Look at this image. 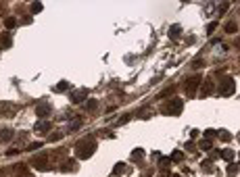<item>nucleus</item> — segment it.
<instances>
[{
  "label": "nucleus",
  "mask_w": 240,
  "mask_h": 177,
  "mask_svg": "<svg viewBox=\"0 0 240 177\" xmlns=\"http://www.w3.org/2000/svg\"><path fill=\"white\" fill-rule=\"evenodd\" d=\"M86 98H88V90L86 88H79V90H75V92H71V102H75V104L84 102Z\"/></svg>",
  "instance_id": "nucleus-6"
},
{
  "label": "nucleus",
  "mask_w": 240,
  "mask_h": 177,
  "mask_svg": "<svg viewBox=\"0 0 240 177\" xmlns=\"http://www.w3.org/2000/svg\"><path fill=\"white\" fill-rule=\"evenodd\" d=\"M31 11H34V13H40V11H42V4H40V2L31 4Z\"/></svg>",
  "instance_id": "nucleus-26"
},
{
  "label": "nucleus",
  "mask_w": 240,
  "mask_h": 177,
  "mask_svg": "<svg viewBox=\"0 0 240 177\" xmlns=\"http://www.w3.org/2000/svg\"><path fill=\"white\" fill-rule=\"evenodd\" d=\"M234 92H236V83H234V79H232V77H226V79L221 82V86H219V94L221 96H232Z\"/></svg>",
  "instance_id": "nucleus-2"
},
{
  "label": "nucleus",
  "mask_w": 240,
  "mask_h": 177,
  "mask_svg": "<svg viewBox=\"0 0 240 177\" xmlns=\"http://www.w3.org/2000/svg\"><path fill=\"white\" fill-rule=\"evenodd\" d=\"M46 156H40V158H36L34 161V165H36V169H46Z\"/></svg>",
  "instance_id": "nucleus-10"
},
{
  "label": "nucleus",
  "mask_w": 240,
  "mask_h": 177,
  "mask_svg": "<svg viewBox=\"0 0 240 177\" xmlns=\"http://www.w3.org/2000/svg\"><path fill=\"white\" fill-rule=\"evenodd\" d=\"M205 136H207V137H213V136H215V131H213V129H207Z\"/></svg>",
  "instance_id": "nucleus-30"
},
{
  "label": "nucleus",
  "mask_w": 240,
  "mask_h": 177,
  "mask_svg": "<svg viewBox=\"0 0 240 177\" xmlns=\"http://www.w3.org/2000/svg\"><path fill=\"white\" fill-rule=\"evenodd\" d=\"M96 150V142L94 140H82V142L75 146V156L77 158H88L94 154Z\"/></svg>",
  "instance_id": "nucleus-1"
},
{
  "label": "nucleus",
  "mask_w": 240,
  "mask_h": 177,
  "mask_svg": "<svg viewBox=\"0 0 240 177\" xmlns=\"http://www.w3.org/2000/svg\"><path fill=\"white\" fill-rule=\"evenodd\" d=\"M36 131H50V123H48V121L36 123Z\"/></svg>",
  "instance_id": "nucleus-9"
},
{
  "label": "nucleus",
  "mask_w": 240,
  "mask_h": 177,
  "mask_svg": "<svg viewBox=\"0 0 240 177\" xmlns=\"http://www.w3.org/2000/svg\"><path fill=\"white\" fill-rule=\"evenodd\" d=\"M42 148V142H36V144H29V150H38Z\"/></svg>",
  "instance_id": "nucleus-29"
},
{
  "label": "nucleus",
  "mask_w": 240,
  "mask_h": 177,
  "mask_svg": "<svg viewBox=\"0 0 240 177\" xmlns=\"http://www.w3.org/2000/svg\"><path fill=\"white\" fill-rule=\"evenodd\" d=\"M236 173H240V165H236V163H230V165H228V175H230V177H234Z\"/></svg>",
  "instance_id": "nucleus-7"
},
{
  "label": "nucleus",
  "mask_w": 240,
  "mask_h": 177,
  "mask_svg": "<svg viewBox=\"0 0 240 177\" xmlns=\"http://www.w3.org/2000/svg\"><path fill=\"white\" fill-rule=\"evenodd\" d=\"M182 109H184V102H182L180 98H173L171 102L165 106V113H169V115H180Z\"/></svg>",
  "instance_id": "nucleus-3"
},
{
  "label": "nucleus",
  "mask_w": 240,
  "mask_h": 177,
  "mask_svg": "<svg viewBox=\"0 0 240 177\" xmlns=\"http://www.w3.org/2000/svg\"><path fill=\"white\" fill-rule=\"evenodd\" d=\"M221 158H223V161H228V163H232V161H234V150L226 148L223 152H221Z\"/></svg>",
  "instance_id": "nucleus-8"
},
{
  "label": "nucleus",
  "mask_w": 240,
  "mask_h": 177,
  "mask_svg": "<svg viewBox=\"0 0 240 177\" xmlns=\"http://www.w3.org/2000/svg\"><path fill=\"white\" fill-rule=\"evenodd\" d=\"M182 158H184V152H180V150H175V152L171 154V161H175V163H180Z\"/></svg>",
  "instance_id": "nucleus-16"
},
{
  "label": "nucleus",
  "mask_w": 240,
  "mask_h": 177,
  "mask_svg": "<svg viewBox=\"0 0 240 177\" xmlns=\"http://www.w3.org/2000/svg\"><path fill=\"white\" fill-rule=\"evenodd\" d=\"M0 44H2L4 48H8L11 44H13V40H11V35H8V34H4L2 38H0Z\"/></svg>",
  "instance_id": "nucleus-13"
},
{
  "label": "nucleus",
  "mask_w": 240,
  "mask_h": 177,
  "mask_svg": "<svg viewBox=\"0 0 240 177\" xmlns=\"http://www.w3.org/2000/svg\"><path fill=\"white\" fill-rule=\"evenodd\" d=\"M203 65H205V61H194L192 63V69H200Z\"/></svg>",
  "instance_id": "nucleus-27"
},
{
  "label": "nucleus",
  "mask_w": 240,
  "mask_h": 177,
  "mask_svg": "<svg viewBox=\"0 0 240 177\" xmlns=\"http://www.w3.org/2000/svg\"><path fill=\"white\" fill-rule=\"evenodd\" d=\"M67 88H69V83H67V82H61V83H59V86L55 88V92H65Z\"/></svg>",
  "instance_id": "nucleus-20"
},
{
  "label": "nucleus",
  "mask_w": 240,
  "mask_h": 177,
  "mask_svg": "<svg viewBox=\"0 0 240 177\" xmlns=\"http://www.w3.org/2000/svg\"><path fill=\"white\" fill-rule=\"evenodd\" d=\"M199 146H200V150H211V146H213V144L209 142V140H203V142H200Z\"/></svg>",
  "instance_id": "nucleus-19"
},
{
  "label": "nucleus",
  "mask_w": 240,
  "mask_h": 177,
  "mask_svg": "<svg viewBox=\"0 0 240 177\" xmlns=\"http://www.w3.org/2000/svg\"><path fill=\"white\" fill-rule=\"evenodd\" d=\"M226 31H228V34H234V31H236V23H228Z\"/></svg>",
  "instance_id": "nucleus-23"
},
{
  "label": "nucleus",
  "mask_w": 240,
  "mask_h": 177,
  "mask_svg": "<svg viewBox=\"0 0 240 177\" xmlns=\"http://www.w3.org/2000/svg\"><path fill=\"white\" fill-rule=\"evenodd\" d=\"M75 169V161H65V163H63V171H65V173H67V171H73Z\"/></svg>",
  "instance_id": "nucleus-12"
},
{
  "label": "nucleus",
  "mask_w": 240,
  "mask_h": 177,
  "mask_svg": "<svg viewBox=\"0 0 240 177\" xmlns=\"http://www.w3.org/2000/svg\"><path fill=\"white\" fill-rule=\"evenodd\" d=\"M123 167H125V165H121V163H119V165H115V169H113V173H115V175H119V173H123Z\"/></svg>",
  "instance_id": "nucleus-21"
},
{
  "label": "nucleus",
  "mask_w": 240,
  "mask_h": 177,
  "mask_svg": "<svg viewBox=\"0 0 240 177\" xmlns=\"http://www.w3.org/2000/svg\"><path fill=\"white\" fill-rule=\"evenodd\" d=\"M200 169L205 171V173H211V171H213V165L209 163V161H203V163H200Z\"/></svg>",
  "instance_id": "nucleus-14"
},
{
  "label": "nucleus",
  "mask_w": 240,
  "mask_h": 177,
  "mask_svg": "<svg viewBox=\"0 0 240 177\" xmlns=\"http://www.w3.org/2000/svg\"><path fill=\"white\" fill-rule=\"evenodd\" d=\"M219 137H221V140H226V142H228V140H232V136H230L228 131H219Z\"/></svg>",
  "instance_id": "nucleus-24"
},
{
  "label": "nucleus",
  "mask_w": 240,
  "mask_h": 177,
  "mask_svg": "<svg viewBox=\"0 0 240 177\" xmlns=\"http://www.w3.org/2000/svg\"><path fill=\"white\" fill-rule=\"evenodd\" d=\"M96 106H98V102H96V100H90V102H88V109H90V110H96Z\"/></svg>",
  "instance_id": "nucleus-28"
},
{
  "label": "nucleus",
  "mask_w": 240,
  "mask_h": 177,
  "mask_svg": "<svg viewBox=\"0 0 240 177\" xmlns=\"http://www.w3.org/2000/svg\"><path fill=\"white\" fill-rule=\"evenodd\" d=\"M50 113H52V106L48 102H40L38 106H36V115L40 117V119H46V117H50Z\"/></svg>",
  "instance_id": "nucleus-4"
},
{
  "label": "nucleus",
  "mask_w": 240,
  "mask_h": 177,
  "mask_svg": "<svg viewBox=\"0 0 240 177\" xmlns=\"http://www.w3.org/2000/svg\"><path fill=\"white\" fill-rule=\"evenodd\" d=\"M200 94H203V96L211 94V83H207V86H203V90H200Z\"/></svg>",
  "instance_id": "nucleus-22"
},
{
  "label": "nucleus",
  "mask_w": 240,
  "mask_h": 177,
  "mask_svg": "<svg viewBox=\"0 0 240 177\" xmlns=\"http://www.w3.org/2000/svg\"><path fill=\"white\" fill-rule=\"evenodd\" d=\"M142 156H144V152L140 148H136L134 152H132V158H134V161H138V158H142Z\"/></svg>",
  "instance_id": "nucleus-18"
},
{
  "label": "nucleus",
  "mask_w": 240,
  "mask_h": 177,
  "mask_svg": "<svg viewBox=\"0 0 240 177\" xmlns=\"http://www.w3.org/2000/svg\"><path fill=\"white\" fill-rule=\"evenodd\" d=\"M215 29H217V23H215V21H213V23H209V27H207V31H209V34H213Z\"/></svg>",
  "instance_id": "nucleus-25"
},
{
  "label": "nucleus",
  "mask_w": 240,
  "mask_h": 177,
  "mask_svg": "<svg viewBox=\"0 0 240 177\" xmlns=\"http://www.w3.org/2000/svg\"><path fill=\"white\" fill-rule=\"evenodd\" d=\"M11 137H13V131H11V129H2V131H0V140H2V142H8Z\"/></svg>",
  "instance_id": "nucleus-11"
},
{
  "label": "nucleus",
  "mask_w": 240,
  "mask_h": 177,
  "mask_svg": "<svg viewBox=\"0 0 240 177\" xmlns=\"http://www.w3.org/2000/svg\"><path fill=\"white\" fill-rule=\"evenodd\" d=\"M4 25H7L8 29H13L15 25H17V19H15V17H7V21H4Z\"/></svg>",
  "instance_id": "nucleus-15"
},
{
  "label": "nucleus",
  "mask_w": 240,
  "mask_h": 177,
  "mask_svg": "<svg viewBox=\"0 0 240 177\" xmlns=\"http://www.w3.org/2000/svg\"><path fill=\"white\" fill-rule=\"evenodd\" d=\"M178 35H180V25H173L169 29V38H178Z\"/></svg>",
  "instance_id": "nucleus-17"
},
{
  "label": "nucleus",
  "mask_w": 240,
  "mask_h": 177,
  "mask_svg": "<svg viewBox=\"0 0 240 177\" xmlns=\"http://www.w3.org/2000/svg\"><path fill=\"white\" fill-rule=\"evenodd\" d=\"M203 82V79H200V75H194V77H190V79H188V82H186V92H188V94H194V92H196V88H199V83Z\"/></svg>",
  "instance_id": "nucleus-5"
}]
</instances>
